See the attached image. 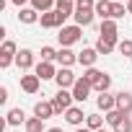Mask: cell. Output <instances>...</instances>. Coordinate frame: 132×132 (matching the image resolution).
<instances>
[{
  "mask_svg": "<svg viewBox=\"0 0 132 132\" xmlns=\"http://www.w3.org/2000/svg\"><path fill=\"white\" fill-rule=\"evenodd\" d=\"M127 13H132V0H127Z\"/></svg>",
  "mask_w": 132,
  "mask_h": 132,
  "instance_id": "obj_36",
  "label": "cell"
},
{
  "mask_svg": "<svg viewBox=\"0 0 132 132\" xmlns=\"http://www.w3.org/2000/svg\"><path fill=\"white\" fill-rule=\"evenodd\" d=\"M73 132H91V129H88V127H75Z\"/></svg>",
  "mask_w": 132,
  "mask_h": 132,
  "instance_id": "obj_35",
  "label": "cell"
},
{
  "mask_svg": "<svg viewBox=\"0 0 132 132\" xmlns=\"http://www.w3.org/2000/svg\"><path fill=\"white\" fill-rule=\"evenodd\" d=\"M98 132H111V129H98Z\"/></svg>",
  "mask_w": 132,
  "mask_h": 132,
  "instance_id": "obj_38",
  "label": "cell"
},
{
  "mask_svg": "<svg viewBox=\"0 0 132 132\" xmlns=\"http://www.w3.org/2000/svg\"><path fill=\"white\" fill-rule=\"evenodd\" d=\"M111 132H132V119H129V117H124V119H122Z\"/></svg>",
  "mask_w": 132,
  "mask_h": 132,
  "instance_id": "obj_32",
  "label": "cell"
},
{
  "mask_svg": "<svg viewBox=\"0 0 132 132\" xmlns=\"http://www.w3.org/2000/svg\"><path fill=\"white\" fill-rule=\"evenodd\" d=\"M47 132H62V129H60V127H49Z\"/></svg>",
  "mask_w": 132,
  "mask_h": 132,
  "instance_id": "obj_37",
  "label": "cell"
},
{
  "mask_svg": "<svg viewBox=\"0 0 132 132\" xmlns=\"http://www.w3.org/2000/svg\"><path fill=\"white\" fill-rule=\"evenodd\" d=\"M5 124H8V127L26 124V114H23V109H11V111L5 114Z\"/></svg>",
  "mask_w": 132,
  "mask_h": 132,
  "instance_id": "obj_18",
  "label": "cell"
},
{
  "mask_svg": "<svg viewBox=\"0 0 132 132\" xmlns=\"http://www.w3.org/2000/svg\"><path fill=\"white\" fill-rule=\"evenodd\" d=\"M65 21H68V18H65L60 11H49V13H42V16H39L42 29H62Z\"/></svg>",
  "mask_w": 132,
  "mask_h": 132,
  "instance_id": "obj_4",
  "label": "cell"
},
{
  "mask_svg": "<svg viewBox=\"0 0 132 132\" xmlns=\"http://www.w3.org/2000/svg\"><path fill=\"white\" fill-rule=\"evenodd\" d=\"M86 117H88V114H83V109H80V106H70L68 111H65V119H68L73 127H80V124L86 122Z\"/></svg>",
  "mask_w": 132,
  "mask_h": 132,
  "instance_id": "obj_13",
  "label": "cell"
},
{
  "mask_svg": "<svg viewBox=\"0 0 132 132\" xmlns=\"http://www.w3.org/2000/svg\"><path fill=\"white\" fill-rule=\"evenodd\" d=\"M117 109H119V111H124V114L129 117V114H132V93L119 91V93H117Z\"/></svg>",
  "mask_w": 132,
  "mask_h": 132,
  "instance_id": "obj_17",
  "label": "cell"
},
{
  "mask_svg": "<svg viewBox=\"0 0 132 132\" xmlns=\"http://www.w3.org/2000/svg\"><path fill=\"white\" fill-rule=\"evenodd\" d=\"M124 117H127L124 111H119V109H114V111H109V114H106L104 119H106V124H109V127L114 129V127H117V124H119V122H122Z\"/></svg>",
  "mask_w": 132,
  "mask_h": 132,
  "instance_id": "obj_26",
  "label": "cell"
},
{
  "mask_svg": "<svg viewBox=\"0 0 132 132\" xmlns=\"http://www.w3.org/2000/svg\"><path fill=\"white\" fill-rule=\"evenodd\" d=\"M109 88H111V75H109V73H104V75H101V78L93 83V91H98V93H106Z\"/></svg>",
  "mask_w": 132,
  "mask_h": 132,
  "instance_id": "obj_25",
  "label": "cell"
},
{
  "mask_svg": "<svg viewBox=\"0 0 132 132\" xmlns=\"http://www.w3.org/2000/svg\"><path fill=\"white\" fill-rule=\"evenodd\" d=\"M34 75H39V80H54V78H57L54 62H39L36 70H34Z\"/></svg>",
  "mask_w": 132,
  "mask_h": 132,
  "instance_id": "obj_9",
  "label": "cell"
},
{
  "mask_svg": "<svg viewBox=\"0 0 132 132\" xmlns=\"http://www.w3.org/2000/svg\"><path fill=\"white\" fill-rule=\"evenodd\" d=\"M91 91H93V86H91L86 78H78V80H75V86H73V98H75L78 104H86V101H88V96H91Z\"/></svg>",
  "mask_w": 132,
  "mask_h": 132,
  "instance_id": "obj_6",
  "label": "cell"
},
{
  "mask_svg": "<svg viewBox=\"0 0 132 132\" xmlns=\"http://www.w3.org/2000/svg\"><path fill=\"white\" fill-rule=\"evenodd\" d=\"M104 122H106V119H104L101 114H88V117H86V127H88L91 132H98V129H104Z\"/></svg>",
  "mask_w": 132,
  "mask_h": 132,
  "instance_id": "obj_22",
  "label": "cell"
},
{
  "mask_svg": "<svg viewBox=\"0 0 132 132\" xmlns=\"http://www.w3.org/2000/svg\"><path fill=\"white\" fill-rule=\"evenodd\" d=\"M54 3L57 0H31V8L36 13H49V11H54Z\"/></svg>",
  "mask_w": 132,
  "mask_h": 132,
  "instance_id": "obj_24",
  "label": "cell"
},
{
  "mask_svg": "<svg viewBox=\"0 0 132 132\" xmlns=\"http://www.w3.org/2000/svg\"><path fill=\"white\" fill-rule=\"evenodd\" d=\"M75 62H78V54H75L70 47H62V49L57 52V65H60V68H73Z\"/></svg>",
  "mask_w": 132,
  "mask_h": 132,
  "instance_id": "obj_10",
  "label": "cell"
},
{
  "mask_svg": "<svg viewBox=\"0 0 132 132\" xmlns=\"http://www.w3.org/2000/svg\"><path fill=\"white\" fill-rule=\"evenodd\" d=\"M80 36H83V29L80 26H62L60 34H57V39H60L62 47H73L75 42H80Z\"/></svg>",
  "mask_w": 132,
  "mask_h": 132,
  "instance_id": "obj_3",
  "label": "cell"
},
{
  "mask_svg": "<svg viewBox=\"0 0 132 132\" xmlns=\"http://www.w3.org/2000/svg\"><path fill=\"white\" fill-rule=\"evenodd\" d=\"M101 75H104V73H101V70H96V68H88V70L83 73V78H86V80H88L91 86H93V83H96V80H98Z\"/></svg>",
  "mask_w": 132,
  "mask_h": 132,
  "instance_id": "obj_30",
  "label": "cell"
},
{
  "mask_svg": "<svg viewBox=\"0 0 132 132\" xmlns=\"http://www.w3.org/2000/svg\"><path fill=\"white\" fill-rule=\"evenodd\" d=\"M11 3H13V5H18V8H23L26 3H31V0H11Z\"/></svg>",
  "mask_w": 132,
  "mask_h": 132,
  "instance_id": "obj_34",
  "label": "cell"
},
{
  "mask_svg": "<svg viewBox=\"0 0 132 132\" xmlns=\"http://www.w3.org/2000/svg\"><path fill=\"white\" fill-rule=\"evenodd\" d=\"M96 106L104 111V114H109V111H114L117 109V93H98V98H96Z\"/></svg>",
  "mask_w": 132,
  "mask_h": 132,
  "instance_id": "obj_8",
  "label": "cell"
},
{
  "mask_svg": "<svg viewBox=\"0 0 132 132\" xmlns=\"http://www.w3.org/2000/svg\"><path fill=\"white\" fill-rule=\"evenodd\" d=\"M8 101V88L3 86V88H0V104H5Z\"/></svg>",
  "mask_w": 132,
  "mask_h": 132,
  "instance_id": "obj_33",
  "label": "cell"
},
{
  "mask_svg": "<svg viewBox=\"0 0 132 132\" xmlns=\"http://www.w3.org/2000/svg\"><path fill=\"white\" fill-rule=\"evenodd\" d=\"M127 16V8L122 5V3H114V8H111V21H119V18H124Z\"/></svg>",
  "mask_w": 132,
  "mask_h": 132,
  "instance_id": "obj_29",
  "label": "cell"
},
{
  "mask_svg": "<svg viewBox=\"0 0 132 132\" xmlns=\"http://www.w3.org/2000/svg\"><path fill=\"white\" fill-rule=\"evenodd\" d=\"M57 111H54V104L52 101H36L34 104V117H39V119H49V117H54Z\"/></svg>",
  "mask_w": 132,
  "mask_h": 132,
  "instance_id": "obj_11",
  "label": "cell"
},
{
  "mask_svg": "<svg viewBox=\"0 0 132 132\" xmlns=\"http://www.w3.org/2000/svg\"><path fill=\"white\" fill-rule=\"evenodd\" d=\"M111 3H119V0H111Z\"/></svg>",
  "mask_w": 132,
  "mask_h": 132,
  "instance_id": "obj_39",
  "label": "cell"
},
{
  "mask_svg": "<svg viewBox=\"0 0 132 132\" xmlns=\"http://www.w3.org/2000/svg\"><path fill=\"white\" fill-rule=\"evenodd\" d=\"M16 65H18V70H31L34 68V52L31 49H21L18 57H16Z\"/></svg>",
  "mask_w": 132,
  "mask_h": 132,
  "instance_id": "obj_15",
  "label": "cell"
},
{
  "mask_svg": "<svg viewBox=\"0 0 132 132\" xmlns=\"http://www.w3.org/2000/svg\"><path fill=\"white\" fill-rule=\"evenodd\" d=\"M23 127H26V132H47V127H44V119H39V117H29Z\"/></svg>",
  "mask_w": 132,
  "mask_h": 132,
  "instance_id": "obj_23",
  "label": "cell"
},
{
  "mask_svg": "<svg viewBox=\"0 0 132 132\" xmlns=\"http://www.w3.org/2000/svg\"><path fill=\"white\" fill-rule=\"evenodd\" d=\"M111 8H114L111 0H98V3H96V16L101 21H109L111 18Z\"/></svg>",
  "mask_w": 132,
  "mask_h": 132,
  "instance_id": "obj_19",
  "label": "cell"
},
{
  "mask_svg": "<svg viewBox=\"0 0 132 132\" xmlns=\"http://www.w3.org/2000/svg\"><path fill=\"white\" fill-rule=\"evenodd\" d=\"M117 49H119V52H122L124 57H132V39H122Z\"/></svg>",
  "mask_w": 132,
  "mask_h": 132,
  "instance_id": "obj_31",
  "label": "cell"
},
{
  "mask_svg": "<svg viewBox=\"0 0 132 132\" xmlns=\"http://www.w3.org/2000/svg\"><path fill=\"white\" fill-rule=\"evenodd\" d=\"M54 11H60L65 18L75 16V0H57V3H54Z\"/></svg>",
  "mask_w": 132,
  "mask_h": 132,
  "instance_id": "obj_20",
  "label": "cell"
},
{
  "mask_svg": "<svg viewBox=\"0 0 132 132\" xmlns=\"http://www.w3.org/2000/svg\"><path fill=\"white\" fill-rule=\"evenodd\" d=\"M73 91H68V88H57V93H54V98H52V104H54V111L57 114H65L70 106H73Z\"/></svg>",
  "mask_w": 132,
  "mask_h": 132,
  "instance_id": "obj_2",
  "label": "cell"
},
{
  "mask_svg": "<svg viewBox=\"0 0 132 132\" xmlns=\"http://www.w3.org/2000/svg\"><path fill=\"white\" fill-rule=\"evenodd\" d=\"M42 62H57V49L54 47H42Z\"/></svg>",
  "mask_w": 132,
  "mask_h": 132,
  "instance_id": "obj_28",
  "label": "cell"
},
{
  "mask_svg": "<svg viewBox=\"0 0 132 132\" xmlns=\"http://www.w3.org/2000/svg\"><path fill=\"white\" fill-rule=\"evenodd\" d=\"M16 57H18V47H16V42L5 39V42H3V47H0V68L8 70L11 65L16 62Z\"/></svg>",
  "mask_w": 132,
  "mask_h": 132,
  "instance_id": "obj_1",
  "label": "cell"
},
{
  "mask_svg": "<svg viewBox=\"0 0 132 132\" xmlns=\"http://www.w3.org/2000/svg\"><path fill=\"white\" fill-rule=\"evenodd\" d=\"M98 34H101V39H106L109 44H114V47H119V29H117V21H101V29H98Z\"/></svg>",
  "mask_w": 132,
  "mask_h": 132,
  "instance_id": "obj_5",
  "label": "cell"
},
{
  "mask_svg": "<svg viewBox=\"0 0 132 132\" xmlns=\"http://www.w3.org/2000/svg\"><path fill=\"white\" fill-rule=\"evenodd\" d=\"M39 86H42L39 75H21V91L23 93H36Z\"/></svg>",
  "mask_w": 132,
  "mask_h": 132,
  "instance_id": "obj_14",
  "label": "cell"
},
{
  "mask_svg": "<svg viewBox=\"0 0 132 132\" xmlns=\"http://www.w3.org/2000/svg\"><path fill=\"white\" fill-rule=\"evenodd\" d=\"M96 60H98V52H96V47H86L83 52H78V62L83 65L86 70H88V68H93V65H96Z\"/></svg>",
  "mask_w": 132,
  "mask_h": 132,
  "instance_id": "obj_12",
  "label": "cell"
},
{
  "mask_svg": "<svg viewBox=\"0 0 132 132\" xmlns=\"http://www.w3.org/2000/svg\"><path fill=\"white\" fill-rule=\"evenodd\" d=\"M93 16H96V11H80V8H75V26H80V29H86V26H91L93 23Z\"/></svg>",
  "mask_w": 132,
  "mask_h": 132,
  "instance_id": "obj_16",
  "label": "cell"
},
{
  "mask_svg": "<svg viewBox=\"0 0 132 132\" xmlns=\"http://www.w3.org/2000/svg\"><path fill=\"white\" fill-rule=\"evenodd\" d=\"M111 49H114V44H109V42L101 39V36L96 39V52H98V54H111Z\"/></svg>",
  "mask_w": 132,
  "mask_h": 132,
  "instance_id": "obj_27",
  "label": "cell"
},
{
  "mask_svg": "<svg viewBox=\"0 0 132 132\" xmlns=\"http://www.w3.org/2000/svg\"><path fill=\"white\" fill-rule=\"evenodd\" d=\"M75 73L70 70V68H60L57 70V78H54V83H57V88H68V91H73V86H75Z\"/></svg>",
  "mask_w": 132,
  "mask_h": 132,
  "instance_id": "obj_7",
  "label": "cell"
},
{
  "mask_svg": "<svg viewBox=\"0 0 132 132\" xmlns=\"http://www.w3.org/2000/svg\"><path fill=\"white\" fill-rule=\"evenodd\" d=\"M18 21H21V23H26V26H31V23H36V21H39V13H36L34 8H21Z\"/></svg>",
  "mask_w": 132,
  "mask_h": 132,
  "instance_id": "obj_21",
  "label": "cell"
}]
</instances>
